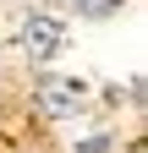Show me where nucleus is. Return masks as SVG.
<instances>
[{"label": "nucleus", "mask_w": 148, "mask_h": 153, "mask_svg": "<svg viewBox=\"0 0 148 153\" xmlns=\"http://www.w3.org/2000/svg\"><path fill=\"white\" fill-rule=\"evenodd\" d=\"M61 44H66V22H61V16H49V11H33L28 22H22V49L33 55V66L55 60V55H61Z\"/></svg>", "instance_id": "f257e3e1"}, {"label": "nucleus", "mask_w": 148, "mask_h": 153, "mask_svg": "<svg viewBox=\"0 0 148 153\" xmlns=\"http://www.w3.org/2000/svg\"><path fill=\"white\" fill-rule=\"evenodd\" d=\"M82 99H88V88L77 82V76H61V71H44L39 76V109L55 115V120H61V115H77Z\"/></svg>", "instance_id": "f03ea898"}, {"label": "nucleus", "mask_w": 148, "mask_h": 153, "mask_svg": "<svg viewBox=\"0 0 148 153\" xmlns=\"http://www.w3.org/2000/svg\"><path fill=\"white\" fill-rule=\"evenodd\" d=\"M115 11H121V0H77V16H88V22H104Z\"/></svg>", "instance_id": "7ed1b4c3"}, {"label": "nucleus", "mask_w": 148, "mask_h": 153, "mask_svg": "<svg viewBox=\"0 0 148 153\" xmlns=\"http://www.w3.org/2000/svg\"><path fill=\"white\" fill-rule=\"evenodd\" d=\"M104 148H110V142H104V137H88V142H82V148H77V153H104Z\"/></svg>", "instance_id": "20e7f679"}, {"label": "nucleus", "mask_w": 148, "mask_h": 153, "mask_svg": "<svg viewBox=\"0 0 148 153\" xmlns=\"http://www.w3.org/2000/svg\"><path fill=\"white\" fill-rule=\"evenodd\" d=\"M132 153H148V148H143V142H132Z\"/></svg>", "instance_id": "39448f33"}]
</instances>
